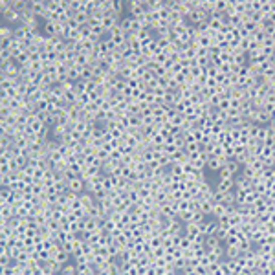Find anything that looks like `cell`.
<instances>
[{
  "instance_id": "obj_1",
  "label": "cell",
  "mask_w": 275,
  "mask_h": 275,
  "mask_svg": "<svg viewBox=\"0 0 275 275\" xmlns=\"http://www.w3.org/2000/svg\"><path fill=\"white\" fill-rule=\"evenodd\" d=\"M235 193H237V202L242 208H251L257 200L260 198L257 187H255V182L248 180L246 176L239 174V178L235 180Z\"/></svg>"
},
{
  "instance_id": "obj_2",
  "label": "cell",
  "mask_w": 275,
  "mask_h": 275,
  "mask_svg": "<svg viewBox=\"0 0 275 275\" xmlns=\"http://www.w3.org/2000/svg\"><path fill=\"white\" fill-rule=\"evenodd\" d=\"M64 180H66L68 193H73V195H83L86 193V182H84L81 176H73V174H62Z\"/></svg>"
},
{
  "instance_id": "obj_3",
  "label": "cell",
  "mask_w": 275,
  "mask_h": 275,
  "mask_svg": "<svg viewBox=\"0 0 275 275\" xmlns=\"http://www.w3.org/2000/svg\"><path fill=\"white\" fill-rule=\"evenodd\" d=\"M31 11L39 21H48L50 17V2L46 0H31Z\"/></svg>"
},
{
  "instance_id": "obj_4",
  "label": "cell",
  "mask_w": 275,
  "mask_h": 275,
  "mask_svg": "<svg viewBox=\"0 0 275 275\" xmlns=\"http://www.w3.org/2000/svg\"><path fill=\"white\" fill-rule=\"evenodd\" d=\"M21 75H22V68L19 66L15 61L6 62V64H0V77L19 79V81H21Z\"/></svg>"
},
{
  "instance_id": "obj_5",
  "label": "cell",
  "mask_w": 275,
  "mask_h": 275,
  "mask_svg": "<svg viewBox=\"0 0 275 275\" xmlns=\"http://www.w3.org/2000/svg\"><path fill=\"white\" fill-rule=\"evenodd\" d=\"M120 28L127 33V35H134V33H138V31H141L143 28L140 26V22L136 21L134 17H130V15H125L123 19L120 21Z\"/></svg>"
},
{
  "instance_id": "obj_6",
  "label": "cell",
  "mask_w": 275,
  "mask_h": 275,
  "mask_svg": "<svg viewBox=\"0 0 275 275\" xmlns=\"http://www.w3.org/2000/svg\"><path fill=\"white\" fill-rule=\"evenodd\" d=\"M42 33L46 37H62V31H64V24L55 21H44L42 22Z\"/></svg>"
},
{
  "instance_id": "obj_7",
  "label": "cell",
  "mask_w": 275,
  "mask_h": 275,
  "mask_svg": "<svg viewBox=\"0 0 275 275\" xmlns=\"http://www.w3.org/2000/svg\"><path fill=\"white\" fill-rule=\"evenodd\" d=\"M226 158L224 156H217V154H208V167L206 171L208 172H213V174H218L222 171V167L226 165Z\"/></svg>"
},
{
  "instance_id": "obj_8",
  "label": "cell",
  "mask_w": 275,
  "mask_h": 275,
  "mask_svg": "<svg viewBox=\"0 0 275 275\" xmlns=\"http://www.w3.org/2000/svg\"><path fill=\"white\" fill-rule=\"evenodd\" d=\"M61 273H62V275H79L77 266H75V262H73V260H70L68 264L62 266V268H61Z\"/></svg>"
}]
</instances>
